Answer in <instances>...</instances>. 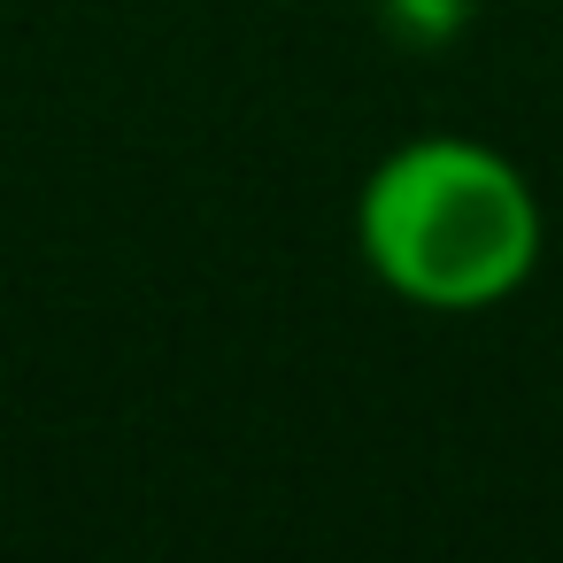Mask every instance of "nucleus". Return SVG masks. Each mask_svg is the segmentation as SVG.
I'll return each instance as SVG.
<instances>
[{"label": "nucleus", "instance_id": "nucleus-1", "mask_svg": "<svg viewBox=\"0 0 563 563\" xmlns=\"http://www.w3.org/2000/svg\"><path fill=\"white\" fill-rule=\"evenodd\" d=\"M548 201L478 132H409L355 186V263L417 317H486L540 278Z\"/></svg>", "mask_w": 563, "mask_h": 563}, {"label": "nucleus", "instance_id": "nucleus-2", "mask_svg": "<svg viewBox=\"0 0 563 563\" xmlns=\"http://www.w3.org/2000/svg\"><path fill=\"white\" fill-rule=\"evenodd\" d=\"M471 16V0H386V24H401L409 40H455Z\"/></svg>", "mask_w": 563, "mask_h": 563}]
</instances>
